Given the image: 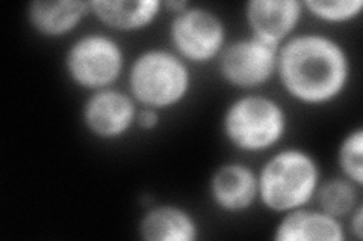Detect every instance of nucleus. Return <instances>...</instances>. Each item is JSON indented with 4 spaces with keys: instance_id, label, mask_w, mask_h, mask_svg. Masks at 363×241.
<instances>
[{
    "instance_id": "nucleus-1",
    "label": "nucleus",
    "mask_w": 363,
    "mask_h": 241,
    "mask_svg": "<svg viewBox=\"0 0 363 241\" xmlns=\"http://www.w3.org/2000/svg\"><path fill=\"white\" fill-rule=\"evenodd\" d=\"M353 77L345 45L321 32L295 33L279 49L276 78L306 107H325L344 97Z\"/></svg>"
},
{
    "instance_id": "nucleus-2",
    "label": "nucleus",
    "mask_w": 363,
    "mask_h": 241,
    "mask_svg": "<svg viewBox=\"0 0 363 241\" xmlns=\"http://www.w3.org/2000/svg\"><path fill=\"white\" fill-rule=\"evenodd\" d=\"M323 180L321 165L308 149H274L257 169L259 204L279 216L312 205Z\"/></svg>"
},
{
    "instance_id": "nucleus-3",
    "label": "nucleus",
    "mask_w": 363,
    "mask_h": 241,
    "mask_svg": "<svg viewBox=\"0 0 363 241\" xmlns=\"http://www.w3.org/2000/svg\"><path fill=\"white\" fill-rule=\"evenodd\" d=\"M289 113L281 102L262 93H244L225 106L220 129L225 142L242 154H267L289 133Z\"/></svg>"
},
{
    "instance_id": "nucleus-4",
    "label": "nucleus",
    "mask_w": 363,
    "mask_h": 241,
    "mask_svg": "<svg viewBox=\"0 0 363 241\" xmlns=\"http://www.w3.org/2000/svg\"><path fill=\"white\" fill-rule=\"evenodd\" d=\"M126 78L136 105L162 113L184 105L194 86L192 66L165 47L140 52L128 66Z\"/></svg>"
},
{
    "instance_id": "nucleus-5",
    "label": "nucleus",
    "mask_w": 363,
    "mask_h": 241,
    "mask_svg": "<svg viewBox=\"0 0 363 241\" xmlns=\"http://www.w3.org/2000/svg\"><path fill=\"white\" fill-rule=\"evenodd\" d=\"M62 68L67 78L86 93L117 86L128 71L123 44L106 32H88L68 45Z\"/></svg>"
},
{
    "instance_id": "nucleus-6",
    "label": "nucleus",
    "mask_w": 363,
    "mask_h": 241,
    "mask_svg": "<svg viewBox=\"0 0 363 241\" xmlns=\"http://www.w3.org/2000/svg\"><path fill=\"white\" fill-rule=\"evenodd\" d=\"M169 49L192 65L217 62L229 42L224 18L204 5L189 4L182 13L172 16L168 26Z\"/></svg>"
},
{
    "instance_id": "nucleus-7",
    "label": "nucleus",
    "mask_w": 363,
    "mask_h": 241,
    "mask_svg": "<svg viewBox=\"0 0 363 241\" xmlns=\"http://www.w3.org/2000/svg\"><path fill=\"white\" fill-rule=\"evenodd\" d=\"M279 49L252 35L227 42L217 59L223 82L241 93H259L276 78Z\"/></svg>"
},
{
    "instance_id": "nucleus-8",
    "label": "nucleus",
    "mask_w": 363,
    "mask_h": 241,
    "mask_svg": "<svg viewBox=\"0 0 363 241\" xmlns=\"http://www.w3.org/2000/svg\"><path fill=\"white\" fill-rule=\"evenodd\" d=\"M140 106L128 90L117 86L89 93L82 105L85 130L101 142H117L136 130Z\"/></svg>"
},
{
    "instance_id": "nucleus-9",
    "label": "nucleus",
    "mask_w": 363,
    "mask_h": 241,
    "mask_svg": "<svg viewBox=\"0 0 363 241\" xmlns=\"http://www.w3.org/2000/svg\"><path fill=\"white\" fill-rule=\"evenodd\" d=\"M208 194L218 211L244 214L259 204L257 170L244 162H224L213 169L208 181Z\"/></svg>"
},
{
    "instance_id": "nucleus-10",
    "label": "nucleus",
    "mask_w": 363,
    "mask_h": 241,
    "mask_svg": "<svg viewBox=\"0 0 363 241\" xmlns=\"http://www.w3.org/2000/svg\"><path fill=\"white\" fill-rule=\"evenodd\" d=\"M304 14L300 0H248L244 5L248 35L277 49L297 33Z\"/></svg>"
},
{
    "instance_id": "nucleus-11",
    "label": "nucleus",
    "mask_w": 363,
    "mask_h": 241,
    "mask_svg": "<svg viewBox=\"0 0 363 241\" xmlns=\"http://www.w3.org/2000/svg\"><path fill=\"white\" fill-rule=\"evenodd\" d=\"M136 231L145 241H197L201 226L196 214L179 204H150L141 214Z\"/></svg>"
},
{
    "instance_id": "nucleus-12",
    "label": "nucleus",
    "mask_w": 363,
    "mask_h": 241,
    "mask_svg": "<svg viewBox=\"0 0 363 241\" xmlns=\"http://www.w3.org/2000/svg\"><path fill=\"white\" fill-rule=\"evenodd\" d=\"M277 241H347L344 221L325 213L320 206H301L285 213L272 229Z\"/></svg>"
},
{
    "instance_id": "nucleus-13",
    "label": "nucleus",
    "mask_w": 363,
    "mask_h": 241,
    "mask_svg": "<svg viewBox=\"0 0 363 241\" xmlns=\"http://www.w3.org/2000/svg\"><path fill=\"white\" fill-rule=\"evenodd\" d=\"M88 16L89 2L82 0H32L25 13L29 28L49 40L72 35Z\"/></svg>"
},
{
    "instance_id": "nucleus-14",
    "label": "nucleus",
    "mask_w": 363,
    "mask_h": 241,
    "mask_svg": "<svg viewBox=\"0 0 363 241\" xmlns=\"http://www.w3.org/2000/svg\"><path fill=\"white\" fill-rule=\"evenodd\" d=\"M89 11L101 26L118 33L149 29L165 13L164 0H93Z\"/></svg>"
},
{
    "instance_id": "nucleus-15",
    "label": "nucleus",
    "mask_w": 363,
    "mask_h": 241,
    "mask_svg": "<svg viewBox=\"0 0 363 241\" xmlns=\"http://www.w3.org/2000/svg\"><path fill=\"white\" fill-rule=\"evenodd\" d=\"M362 189L342 175L323 180L316 192L315 205L340 221H345L362 205Z\"/></svg>"
},
{
    "instance_id": "nucleus-16",
    "label": "nucleus",
    "mask_w": 363,
    "mask_h": 241,
    "mask_svg": "<svg viewBox=\"0 0 363 241\" xmlns=\"http://www.w3.org/2000/svg\"><path fill=\"white\" fill-rule=\"evenodd\" d=\"M336 162L339 175L363 187V129L360 125L350 129L339 141Z\"/></svg>"
},
{
    "instance_id": "nucleus-17",
    "label": "nucleus",
    "mask_w": 363,
    "mask_h": 241,
    "mask_svg": "<svg viewBox=\"0 0 363 241\" xmlns=\"http://www.w3.org/2000/svg\"><path fill=\"white\" fill-rule=\"evenodd\" d=\"M304 13L327 25H345L362 16V0H304Z\"/></svg>"
},
{
    "instance_id": "nucleus-18",
    "label": "nucleus",
    "mask_w": 363,
    "mask_h": 241,
    "mask_svg": "<svg viewBox=\"0 0 363 241\" xmlns=\"http://www.w3.org/2000/svg\"><path fill=\"white\" fill-rule=\"evenodd\" d=\"M162 121V112L150 107H140L136 113V130L153 131Z\"/></svg>"
},
{
    "instance_id": "nucleus-19",
    "label": "nucleus",
    "mask_w": 363,
    "mask_h": 241,
    "mask_svg": "<svg viewBox=\"0 0 363 241\" xmlns=\"http://www.w3.org/2000/svg\"><path fill=\"white\" fill-rule=\"evenodd\" d=\"M347 219H348V226H347L348 235L356 241H362L363 240V204L359 205L357 208L347 217Z\"/></svg>"
}]
</instances>
